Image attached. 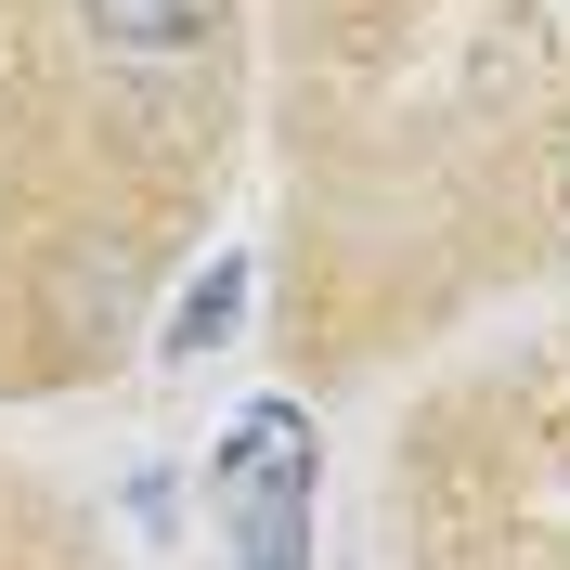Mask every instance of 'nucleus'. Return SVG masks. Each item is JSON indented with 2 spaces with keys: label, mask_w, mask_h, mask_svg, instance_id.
Wrapping results in <instances>:
<instances>
[{
  "label": "nucleus",
  "mask_w": 570,
  "mask_h": 570,
  "mask_svg": "<svg viewBox=\"0 0 570 570\" xmlns=\"http://www.w3.org/2000/svg\"><path fill=\"white\" fill-rule=\"evenodd\" d=\"M312 480H324V441L298 402H247L234 441H220V532L247 544L259 570H298L312 558Z\"/></svg>",
  "instance_id": "nucleus-1"
},
{
  "label": "nucleus",
  "mask_w": 570,
  "mask_h": 570,
  "mask_svg": "<svg viewBox=\"0 0 570 570\" xmlns=\"http://www.w3.org/2000/svg\"><path fill=\"white\" fill-rule=\"evenodd\" d=\"M234 324H247V259H220V273H195V285H181V312H169V363L220 351Z\"/></svg>",
  "instance_id": "nucleus-3"
},
{
  "label": "nucleus",
  "mask_w": 570,
  "mask_h": 570,
  "mask_svg": "<svg viewBox=\"0 0 570 570\" xmlns=\"http://www.w3.org/2000/svg\"><path fill=\"white\" fill-rule=\"evenodd\" d=\"M78 13L117 66H208V39H220V0H78Z\"/></svg>",
  "instance_id": "nucleus-2"
}]
</instances>
